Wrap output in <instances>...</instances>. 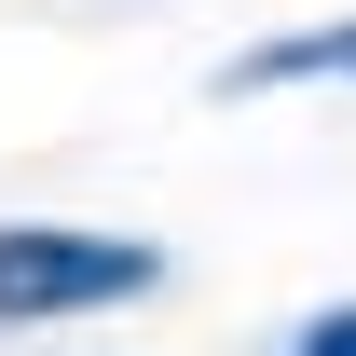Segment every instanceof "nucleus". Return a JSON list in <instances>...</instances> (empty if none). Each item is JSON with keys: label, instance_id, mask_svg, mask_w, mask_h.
I'll list each match as a JSON object with an SVG mask.
<instances>
[{"label": "nucleus", "instance_id": "f03ea898", "mask_svg": "<svg viewBox=\"0 0 356 356\" xmlns=\"http://www.w3.org/2000/svg\"><path fill=\"white\" fill-rule=\"evenodd\" d=\"M288 83H356V14L343 28H302V42H261V55L220 69V96H288Z\"/></svg>", "mask_w": 356, "mask_h": 356}, {"label": "nucleus", "instance_id": "7ed1b4c3", "mask_svg": "<svg viewBox=\"0 0 356 356\" xmlns=\"http://www.w3.org/2000/svg\"><path fill=\"white\" fill-rule=\"evenodd\" d=\"M288 356H356V302H329V315H315V329H302Z\"/></svg>", "mask_w": 356, "mask_h": 356}, {"label": "nucleus", "instance_id": "f257e3e1", "mask_svg": "<svg viewBox=\"0 0 356 356\" xmlns=\"http://www.w3.org/2000/svg\"><path fill=\"white\" fill-rule=\"evenodd\" d=\"M165 288V247L137 233H69V220H14L0 233V329H55V315H110Z\"/></svg>", "mask_w": 356, "mask_h": 356}]
</instances>
